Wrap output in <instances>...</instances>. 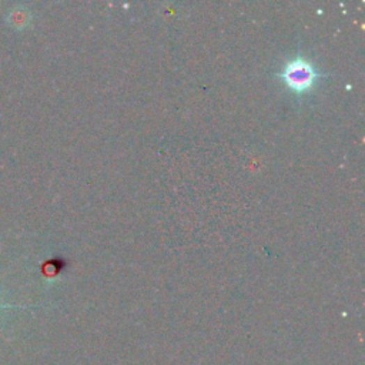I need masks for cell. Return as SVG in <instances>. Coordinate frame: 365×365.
I'll use <instances>...</instances> for the list:
<instances>
[{"instance_id":"1","label":"cell","mask_w":365,"mask_h":365,"mask_svg":"<svg viewBox=\"0 0 365 365\" xmlns=\"http://www.w3.org/2000/svg\"><path fill=\"white\" fill-rule=\"evenodd\" d=\"M317 72L304 59H294L287 63L281 72V77L295 91H304L313 86L317 79Z\"/></svg>"},{"instance_id":"2","label":"cell","mask_w":365,"mask_h":365,"mask_svg":"<svg viewBox=\"0 0 365 365\" xmlns=\"http://www.w3.org/2000/svg\"><path fill=\"white\" fill-rule=\"evenodd\" d=\"M6 306H3V304H0V309H5Z\"/></svg>"}]
</instances>
